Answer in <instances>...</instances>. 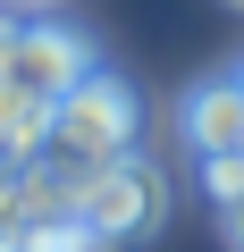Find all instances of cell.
<instances>
[{"label":"cell","mask_w":244,"mask_h":252,"mask_svg":"<svg viewBox=\"0 0 244 252\" xmlns=\"http://www.w3.org/2000/svg\"><path fill=\"white\" fill-rule=\"evenodd\" d=\"M135 152V93L118 84V76H84L59 109H51V143H42V160L59 168V177H93V168H109V160H127Z\"/></svg>","instance_id":"6da1fadb"},{"label":"cell","mask_w":244,"mask_h":252,"mask_svg":"<svg viewBox=\"0 0 244 252\" xmlns=\"http://www.w3.org/2000/svg\"><path fill=\"white\" fill-rule=\"evenodd\" d=\"M76 219H84L109 252H127V244H143V235L169 219V177H160L143 152H127V160H109V168H93V177L76 185Z\"/></svg>","instance_id":"7a4b0ae2"},{"label":"cell","mask_w":244,"mask_h":252,"mask_svg":"<svg viewBox=\"0 0 244 252\" xmlns=\"http://www.w3.org/2000/svg\"><path fill=\"white\" fill-rule=\"evenodd\" d=\"M84 76H93V42H84V34H68V26H51V17H26V34H17L9 76H0V84H17V93H34V101H51V109H59Z\"/></svg>","instance_id":"3957f363"},{"label":"cell","mask_w":244,"mask_h":252,"mask_svg":"<svg viewBox=\"0 0 244 252\" xmlns=\"http://www.w3.org/2000/svg\"><path fill=\"white\" fill-rule=\"evenodd\" d=\"M177 126H185V152H194V160H227V152H244V76L194 84L185 109H177Z\"/></svg>","instance_id":"277c9868"},{"label":"cell","mask_w":244,"mask_h":252,"mask_svg":"<svg viewBox=\"0 0 244 252\" xmlns=\"http://www.w3.org/2000/svg\"><path fill=\"white\" fill-rule=\"evenodd\" d=\"M0 143H9L17 160H42V143H51V101L0 84Z\"/></svg>","instance_id":"5b68a950"},{"label":"cell","mask_w":244,"mask_h":252,"mask_svg":"<svg viewBox=\"0 0 244 252\" xmlns=\"http://www.w3.org/2000/svg\"><path fill=\"white\" fill-rule=\"evenodd\" d=\"M17 252H109L76 210H34V227L17 235Z\"/></svg>","instance_id":"8992f818"},{"label":"cell","mask_w":244,"mask_h":252,"mask_svg":"<svg viewBox=\"0 0 244 252\" xmlns=\"http://www.w3.org/2000/svg\"><path fill=\"white\" fill-rule=\"evenodd\" d=\"M26 227H34V185L26 177H0V252H17Z\"/></svg>","instance_id":"52a82bcc"},{"label":"cell","mask_w":244,"mask_h":252,"mask_svg":"<svg viewBox=\"0 0 244 252\" xmlns=\"http://www.w3.org/2000/svg\"><path fill=\"white\" fill-rule=\"evenodd\" d=\"M202 193H210V202L236 219V210H244V152H227V160H202Z\"/></svg>","instance_id":"ba28073f"},{"label":"cell","mask_w":244,"mask_h":252,"mask_svg":"<svg viewBox=\"0 0 244 252\" xmlns=\"http://www.w3.org/2000/svg\"><path fill=\"white\" fill-rule=\"evenodd\" d=\"M227 227H236V244H244V210H236V219H227Z\"/></svg>","instance_id":"9c48e42d"},{"label":"cell","mask_w":244,"mask_h":252,"mask_svg":"<svg viewBox=\"0 0 244 252\" xmlns=\"http://www.w3.org/2000/svg\"><path fill=\"white\" fill-rule=\"evenodd\" d=\"M34 9H51V0H34Z\"/></svg>","instance_id":"30bf717a"}]
</instances>
